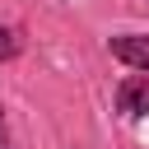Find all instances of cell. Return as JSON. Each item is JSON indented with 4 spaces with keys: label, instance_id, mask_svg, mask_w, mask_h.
Returning <instances> with one entry per match:
<instances>
[{
    "label": "cell",
    "instance_id": "cell-1",
    "mask_svg": "<svg viewBox=\"0 0 149 149\" xmlns=\"http://www.w3.org/2000/svg\"><path fill=\"white\" fill-rule=\"evenodd\" d=\"M116 112H126V116L149 112V74H130V79L116 84Z\"/></svg>",
    "mask_w": 149,
    "mask_h": 149
},
{
    "label": "cell",
    "instance_id": "cell-2",
    "mask_svg": "<svg viewBox=\"0 0 149 149\" xmlns=\"http://www.w3.org/2000/svg\"><path fill=\"white\" fill-rule=\"evenodd\" d=\"M107 47H112L116 61H126V65L140 70V74H149V37H144V33H121V37H112Z\"/></svg>",
    "mask_w": 149,
    "mask_h": 149
},
{
    "label": "cell",
    "instance_id": "cell-3",
    "mask_svg": "<svg viewBox=\"0 0 149 149\" xmlns=\"http://www.w3.org/2000/svg\"><path fill=\"white\" fill-rule=\"evenodd\" d=\"M9 56H19V33L0 28V61H9Z\"/></svg>",
    "mask_w": 149,
    "mask_h": 149
}]
</instances>
